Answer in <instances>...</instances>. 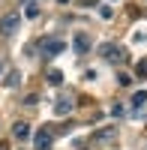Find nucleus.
I'll return each instance as SVG.
<instances>
[{"mask_svg":"<svg viewBox=\"0 0 147 150\" xmlns=\"http://www.w3.org/2000/svg\"><path fill=\"white\" fill-rule=\"evenodd\" d=\"M18 24H21V15H18L15 9H12V12H6V15L0 18V33H3V36L18 33Z\"/></svg>","mask_w":147,"mask_h":150,"instance_id":"f257e3e1","label":"nucleus"},{"mask_svg":"<svg viewBox=\"0 0 147 150\" xmlns=\"http://www.w3.org/2000/svg\"><path fill=\"white\" fill-rule=\"evenodd\" d=\"M51 141H54L51 129H39V132L33 135V147H36V150H48V147H51Z\"/></svg>","mask_w":147,"mask_h":150,"instance_id":"f03ea898","label":"nucleus"},{"mask_svg":"<svg viewBox=\"0 0 147 150\" xmlns=\"http://www.w3.org/2000/svg\"><path fill=\"white\" fill-rule=\"evenodd\" d=\"M72 48H75V54L90 51V36H87V33H78V36H75V42H72Z\"/></svg>","mask_w":147,"mask_h":150,"instance_id":"7ed1b4c3","label":"nucleus"},{"mask_svg":"<svg viewBox=\"0 0 147 150\" xmlns=\"http://www.w3.org/2000/svg\"><path fill=\"white\" fill-rule=\"evenodd\" d=\"M27 135H30V126H27V123H24V120H18L15 126H12V138L24 141V138H27Z\"/></svg>","mask_w":147,"mask_h":150,"instance_id":"20e7f679","label":"nucleus"},{"mask_svg":"<svg viewBox=\"0 0 147 150\" xmlns=\"http://www.w3.org/2000/svg\"><path fill=\"white\" fill-rule=\"evenodd\" d=\"M42 51H45V54H60V51H63V42H60V39H48V42L42 45Z\"/></svg>","mask_w":147,"mask_h":150,"instance_id":"39448f33","label":"nucleus"},{"mask_svg":"<svg viewBox=\"0 0 147 150\" xmlns=\"http://www.w3.org/2000/svg\"><path fill=\"white\" fill-rule=\"evenodd\" d=\"M24 15H27V18H36V15H39V6H36V0H24Z\"/></svg>","mask_w":147,"mask_h":150,"instance_id":"423d86ee","label":"nucleus"},{"mask_svg":"<svg viewBox=\"0 0 147 150\" xmlns=\"http://www.w3.org/2000/svg\"><path fill=\"white\" fill-rule=\"evenodd\" d=\"M99 54H105L108 60H117V45H102V48H99Z\"/></svg>","mask_w":147,"mask_h":150,"instance_id":"0eeeda50","label":"nucleus"},{"mask_svg":"<svg viewBox=\"0 0 147 150\" xmlns=\"http://www.w3.org/2000/svg\"><path fill=\"white\" fill-rule=\"evenodd\" d=\"M69 111H72V102H69V99H60V102H57V114L63 117V114H69Z\"/></svg>","mask_w":147,"mask_h":150,"instance_id":"6e6552de","label":"nucleus"},{"mask_svg":"<svg viewBox=\"0 0 147 150\" xmlns=\"http://www.w3.org/2000/svg\"><path fill=\"white\" fill-rule=\"evenodd\" d=\"M132 102H135V105H141V102H147V93H144V90H138L135 96H132Z\"/></svg>","mask_w":147,"mask_h":150,"instance_id":"1a4fd4ad","label":"nucleus"},{"mask_svg":"<svg viewBox=\"0 0 147 150\" xmlns=\"http://www.w3.org/2000/svg\"><path fill=\"white\" fill-rule=\"evenodd\" d=\"M60 78H63V75H60V72H57V69H54V72H51V75H48V81H51V84H60Z\"/></svg>","mask_w":147,"mask_h":150,"instance_id":"9d476101","label":"nucleus"},{"mask_svg":"<svg viewBox=\"0 0 147 150\" xmlns=\"http://www.w3.org/2000/svg\"><path fill=\"white\" fill-rule=\"evenodd\" d=\"M6 84H9V87H15V84H18V72H9V81H6Z\"/></svg>","mask_w":147,"mask_h":150,"instance_id":"9b49d317","label":"nucleus"},{"mask_svg":"<svg viewBox=\"0 0 147 150\" xmlns=\"http://www.w3.org/2000/svg\"><path fill=\"white\" fill-rule=\"evenodd\" d=\"M117 84H123V87H129V84H132V78H129V75H120V78H117Z\"/></svg>","mask_w":147,"mask_h":150,"instance_id":"f8f14e48","label":"nucleus"},{"mask_svg":"<svg viewBox=\"0 0 147 150\" xmlns=\"http://www.w3.org/2000/svg\"><path fill=\"white\" fill-rule=\"evenodd\" d=\"M0 150H9V147H6V144H0Z\"/></svg>","mask_w":147,"mask_h":150,"instance_id":"ddd939ff","label":"nucleus"},{"mask_svg":"<svg viewBox=\"0 0 147 150\" xmlns=\"http://www.w3.org/2000/svg\"><path fill=\"white\" fill-rule=\"evenodd\" d=\"M0 72H3V69H0Z\"/></svg>","mask_w":147,"mask_h":150,"instance_id":"4468645a","label":"nucleus"}]
</instances>
